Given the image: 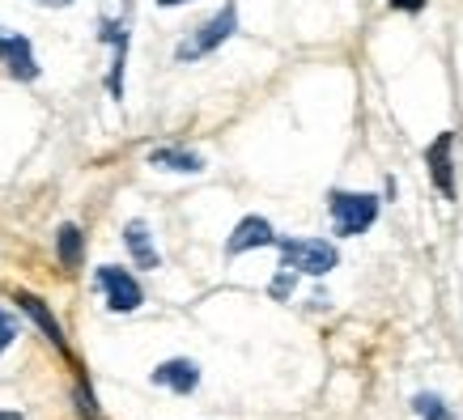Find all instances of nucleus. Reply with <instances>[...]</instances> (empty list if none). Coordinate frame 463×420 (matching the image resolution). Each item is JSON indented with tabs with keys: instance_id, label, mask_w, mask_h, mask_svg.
I'll use <instances>...</instances> for the list:
<instances>
[{
	"instance_id": "aec40b11",
	"label": "nucleus",
	"mask_w": 463,
	"mask_h": 420,
	"mask_svg": "<svg viewBox=\"0 0 463 420\" xmlns=\"http://www.w3.org/2000/svg\"><path fill=\"white\" fill-rule=\"evenodd\" d=\"M162 9H179V5H192V0H157Z\"/></svg>"
},
{
	"instance_id": "20e7f679",
	"label": "nucleus",
	"mask_w": 463,
	"mask_h": 420,
	"mask_svg": "<svg viewBox=\"0 0 463 420\" xmlns=\"http://www.w3.org/2000/svg\"><path fill=\"white\" fill-rule=\"evenodd\" d=\"M277 251H281V267L307 272V276H327L340 259L336 247L323 238H277Z\"/></svg>"
},
{
	"instance_id": "9d476101",
	"label": "nucleus",
	"mask_w": 463,
	"mask_h": 420,
	"mask_svg": "<svg viewBox=\"0 0 463 420\" xmlns=\"http://www.w3.org/2000/svg\"><path fill=\"white\" fill-rule=\"evenodd\" d=\"M124 247H128V255H132V264L145 267V272H154V267L162 264V255H157V247H154V234H149L145 221L124 225Z\"/></svg>"
},
{
	"instance_id": "1a4fd4ad",
	"label": "nucleus",
	"mask_w": 463,
	"mask_h": 420,
	"mask_svg": "<svg viewBox=\"0 0 463 420\" xmlns=\"http://www.w3.org/2000/svg\"><path fill=\"white\" fill-rule=\"evenodd\" d=\"M0 60H5V69H9L14 81H34L39 77V60H34V47H30L26 34H5Z\"/></svg>"
},
{
	"instance_id": "f8f14e48",
	"label": "nucleus",
	"mask_w": 463,
	"mask_h": 420,
	"mask_svg": "<svg viewBox=\"0 0 463 420\" xmlns=\"http://www.w3.org/2000/svg\"><path fill=\"white\" fill-rule=\"evenodd\" d=\"M14 302H17V306H22V310H26L30 319L39 322V327H43V336L52 340V344H56L60 352H69V344H64V331H60L56 314H52V310H47V302H43V297L26 294V289H17V294H14Z\"/></svg>"
},
{
	"instance_id": "ddd939ff",
	"label": "nucleus",
	"mask_w": 463,
	"mask_h": 420,
	"mask_svg": "<svg viewBox=\"0 0 463 420\" xmlns=\"http://www.w3.org/2000/svg\"><path fill=\"white\" fill-rule=\"evenodd\" d=\"M56 255H60V264H64V267H77V264H81V255H85L81 225H72V221L60 225V229H56Z\"/></svg>"
},
{
	"instance_id": "412c9836",
	"label": "nucleus",
	"mask_w": 463,
	"mask_h": 420,
	"mask_svg": "<svg viewBox=\"0 0 463 420\" xmlns=\"http://www.w3.org/2000/svg\"><path fill=\"white\" fill-rule=\"evenodd\" d=\"M0 420H26L22 412H0Z\"/></svg>"
},
{
	"instance_id": "4be33fe9",
	"label": "nucleus",
	"mask_w": 463,
	"mask_h": 420,
	"mask_svg": "<svg viewBox=\"0 0 463 420\" xmlns=\"http://www.w3.org/2000/svg\"><path fill=\"white\" fill-rule=\"evenodd\" d=\"M0 51H5V34H0Z\"/></svg>"
},
{
	"instance_id": "423d86ee",
	"label": "nucleus",
	"mask_w": 463,
	"mask_h": 420,
	"mask_svg": "<svg viewBox=\"0 0 463 420\" xmlns=\"http://www.w3.org/2000/svg\"><path fill=\"white\" fill-rule=\"evenodd\" d=\"M154 387H166L175 395H192L200 387V365L187 361V357H170L154 369Z\"/></svg>"
},
{
	"instance_id": "2eb2a0df",
	"label": "nucleus",
	"mask_w": 463,
	"mask_h": 420,
	"mask_svg": "<svg viewBox=\"0 0 463 420\" xmlns=\"http://www.w3.org/2000/svg\"><path fill=\"white\" fill-rule=\"evenodd\" d=\"M268 294H272V297H289V294H294V272H289V267H281V272L272 276V285H268Z\"/></svg>"
},
{
	"instance_id": "a211bd4d",
	"label": "nucleus",
	"mask_w": 463,
	"mask_h": 420,
	"mask_svg": "<svg viewBox=\"0 0 463 420\" xmlns=\"http://www.w3.org/2000/svg\"><path fill=\"white\" fill-rule=\"evenodd\" d=\"M392 9H404V14H417V9H425V0H387Z\"/></svg>"
},
{
	"instance_id": "6ab92c4d",
	"label": "nucleus",
	"mask_w": 463,
	"mask_h": 420,
	"mask_svg": "<svg viewBox=\"0 0 463 420\" xmlns=\"http://www.w3.org/2000/svg\"><path fill=\"white\" fill-rule=\"evenodd\" d=\"M34 5H43V9H69V5H77V0H34Z\"/></svg>"
},
{
	"instance_id": "9b49d317",
	"label": "nucleus",
	"mask_w": 463,
	"mask_h": 420,
	"mask_svg": "<svg viewBox=\"0 0 463 420\" xmlns=\"http://www.w3.org/2000/svg\"><path fill=\"white\" fill-rule=\"evenodd\" d=\"M149 166L175 170V174H200V170H204V157H200L196 149H183V145H162V149H149Z\"/></svg>"
},
{
	"instance_id": "0eeeda50",
	"label": "nucleus",
	"mask_w": 463,
	"mask_h": 420,
	"mask_svg": "<svg viewBox=\"0 0 463 420\" xmlns=\"http://www.w3.org/2000/svg\"><path fill=\"white\" fill-rule=\"evenodd\" d=\"M450 149H455V132H442V136L425 149V162H430V174H434L438 191L447 200H455V162H450Z\"/></svg>"
},
{
	"instance_id": "7ed1b4c3",
	"label": "nucleus",
	"mask_w": 463,
	"mask_h": 420,
	"mask_svg": "<svg viewBox=\"0 0 463 420\" xmlns=\"http://www.w3.org/2000/svg\"><path fill=\"white\" fill-rule=\"evenodd\" d=\"M327 212H332V229L340 238H357L370 225L379 221V200L365 191H332L327 196Z\"/></svg>"
},
{
	"instance_id": "f3484780",
	"label": "nucleus",
	"mask_w": 463,
	"mask_h": 420,
	"mask_svg": "<svg viewBox=\"0 0 463 420\" xmlns=\"http://www.w3.org/2000/svg\"><path fill=\"white\" fill-rule=\"evenodd\" d=\"M77 407H81L90 420H99V407H94V395H90V387H85V382L77 387Z\"/></svg>"
},
{
	"instance_id": "39448f33",
	"label": "nucleus",
	"mask_w": 463,
	"mask_h": 420,
	"mask_svg": "<svg viewBox=\"0 0 463 420\" xmlns=\"http://www.w3.org/2000/svg\"><path fill=\"white\" fill-rule=\"evenodd\" d=\"M99 289L107 294V306L115 310V314H132V310H141L145 302V289H141V280L132 276L128 267H115V264H102L99 267Z\"/></svg>"
},
{
	"instance_id": "f03ea898",
	"label": "nucleus",
	"mask_w": 463,
	"mask_h": 420,
	"mask_svg": "<svg viewBox=\"0 0 463 420\" xmlns=\"http://www.w3.org/2000/svg\"><path fill=\"white\" fill-rule=\"evenodd\" d=\"M99 42H107V47H111L107 94L119 102V98H124V64H128V0H107V5H102Z\"/></svg>"
},
{
	"instance_id": "4468645a",
	"label": "nucleus",
	"mask_w": 463,
	"mask_h": 420,
	"mask_svg": "<svg viewBox=\"0 0 463 420\" xmlns=\"http://www.w3.org/2000/svg\"><path fill=\"white\" fill-rule=\"evenodd\" d=\"M412 412H417L421 420H455V412H450V407L442 404L438 395H430V391L412 399Z\"/></svg>"
},
{
	"instance_id": "6e6552de",
	"label": "nucleus",
	"mask_w": 463,
	"mask_h": 420,
	"mask_svg": "<svg viewBox=\"0 0 463 420\" xmlns=\"http://www.w3.org/2000/svg\"><path fill=\"white\" fill-rule=\"evenodd\" d=\"M255 247H277V234L264 217H242L234 225V234L225 238V255H242V251H255Z\"/></svg>"
},
{
	"instance_id": "f257e3e1",
	"label": "nucleus",
	"mask_w": 463,
	"mask_h": 420,
	"mask_svg": "<svg viewBox=\"0 0 463 420\" xmlns=\"http://www.w3.org/2000/svg\"><path fill=\"white\" fill-rule=\"evenodd\" d=\"M234 34H239V5L230 0V5H222L213 17H204V22L175 47V60H179V64H196V60L213 56V51H217L225 39H234Z\"/></svg>"
},
{
	"instance_id": "dca6fc26",
	"label": "nucleus",
	"mask_w": 463,
	"mask_h": 420,
	"mask_svg": "<svg viewBox=\"0 0 463 420\" xmlns=\"http://www.w3.org/2000/svg\"><path fill=\"white\" fill-rule=\"evenodd\" d=\"M14 340H17V319L9 314V310H0V352L9 349Z\"/></svg>"
}]
</instances>
